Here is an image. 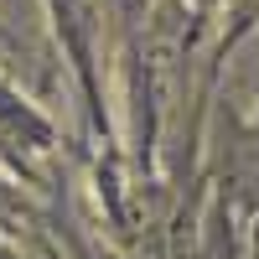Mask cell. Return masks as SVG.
I'll return each instance as SVG.
<instances>
[]
</instances>
